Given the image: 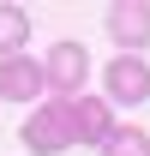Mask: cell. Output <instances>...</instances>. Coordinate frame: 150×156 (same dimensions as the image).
I'll return each instance as SVG.
<instances>
[{"mask_svg": "<svg viewBox=\"0 0 150 156\" xmlns=\"http://www.w3.org/2000/svg\"><path fill=\"white\" fill-rule=\"evenodd\" d=\"M108 36H114V48H126V54L150 48V0H114L108 6Z\"/></svg>", "mask_w": 150, "mask_h": 156, "instance_id": "277c9868", "label": "cell"}, {"mask_svg": "<svg viewBox=\"0 0 150 156\" xmlns=\"http://www.w3.org/2000/svg\"><path fill=\"white\" fill-rule=\"evenodd\" d=\"M36 90H42V66L30 54L0 60V96H6V102H36Z\"/></svg>", "mask_w": 150, "mask_h": 156, "instance_id": "8992f818", "label": "cell"}, {"mask_svg": "<svg viewBox=\"0 0 150 156\" xmlns=\"http://www.w3.org/2000/svg\"><path fill=\"white\" fill-rule=\"evenodd\" d=\"M102 90H108L102 102H126V108L150 102V66H144V54H114L108 66H102Z\"/></svg>", "mask_w": 150, "mask_h": 156, "instance_id": "3957f363", "label": "cell"}, {"mask_svg": "<svg viewBox=\"0 0 150 156\" xmlns=\"http://www.w3.org/2000/svg\"><path fill=\"white\" fill-rule=\"evenodd\" d=\"M66 114H72V138H78V144H102V138L114 132V114H108L102 96H72Z\"/></svg>", "mask_w": 150, "mask_h": 156, "instance_id": "5b68a950", "label": "cell"}, {"mask_svg": "<svg viewBox=\"0 0 150 156\" xmlns=\"http://www.w3.org/2000/svg\"><path fill=\"white\" fill-rule=\"evenodd\" d=\"M78 138H72V114H66V102H42L36 114L24 120V150H36V156H60V150H72Z\"/></svg>", "mask_w": 150, "mask_h": 156, "instance_id": "7a4b0ae2", "label": "cell"}, {"mask_svg": "<svg viewBox=\"0 0 150 156\" xmlns=\"http://www.w3.org/2000/svg\"><path fill=\"white\" fill-rule=\"evenodd\" d=\"M84 78H90V48L84 42H54L48 60H42V90H54V102H72L84 90Z\"/></svg>", "mask_w": 150, "mask_h": 156, "instance_id": "6da1fadb", "label": "cell"}, {"mask_svg": "<svg viewBox=\"0 0 150 156\" xmlns=\"http://www.w3.org/2000/svg\"><path fill=\"white\" fill-rule=\"evenodd\" d=\"M96 150H102V156H150V138L138 132V126H114Z\"/></svg>", "mask_w": 150, "mask_h": 156, "instance_id": "ba28073f", "label": "cell"}, {"mask_svg": "<svg viewBox=\"0 0 150 156\" xmlns=\"http://www.w3.org/2000/svg\"><path fill=\"white\" fill-rule=\"evenodd\" d=\"M24 42H30V12L12 6V0H0V60H12Z\"/></svg>", "mask_w": 150, "mask_h": 156, "instance_id": "52a82bcc", "label": "cell"}]
</instances>
